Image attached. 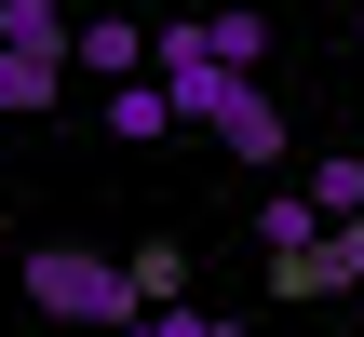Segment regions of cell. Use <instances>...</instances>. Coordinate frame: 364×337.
Masks as SVG:
<instances>
[{"label":"cell","mask_w":364,"mask_h":337,"mask_svg":"<svg viewBox=\"0 0 364 337\" xmlns=\"http://www.w3.org/2000/svg\"><path fill=\"white\" fill-rule=\"evenodd\" d=\"M27 311H41V324H95V337H122L135 311H149V297H135V270H122V257L41 243V257H27Z\"/></svg>","instance_id":"cell-1"},{"label":"cell","mask_w":364,"mask_h":337,"mask_svg":"<svg viewBox=\"0 0 364 337\" xmlns=\"http://www.w3.org/2000/svg\"><path fill=\"white\" fill-rule=\"evenodd\" d=\"M189 54H216V68H270V14L257 0H216V14H162Z\"/></svg>","instance_id":"cell-2"},{"label":"cell","mask_w":364,"mask_h":337,"mask_svg":"<svg viewBox=\"0 0 364 337\" xmlns=\"http://www.w3.org/2000/svg\"><path fill=\"white\" fill-rule=\"evenodd\" d=\"M203 135H216L230 162H284V95H270V81H230V108H216Z\"/></svg>","instance_id":"cell-3"},{"label":"cell","mask_w":364,"mask_h":337,"mask_svg":"<svg viewBox=\"0 0 364 337\" xmlns=\"http://www.w3.org/2000/svg\"><path fill=\"white\" fill-rule=\"evenodd\" d=\"M68 54H81L95 81H149V27H135V14H81V41H68Z\"/></svg>","instance_id":"cell-4"},{"label":"cell","mask_w":364,"mask_h":337,"mask_svg":"<svg viewBox=\"0 0 364 337\" xmlns=\"http://www.w3.org/2000/svg\"><path fill=\"white\" fill-rule=\"evenodd\" d=\"M68 95V41H0V108H54Z\"/></svg>","instance_id":"cell-5"},{"label":"cell","mask_w":364,"mask_h":337,"mask_svg":"<svg viewBox=\"0 0 364 337\" xmlns=\"http://www.w3.org/2000/svg\"><path fill=\"white\" fill-rule=\"evenodd\" d=\"M95 122H108V135H135V149H149V135H176V95H162V68H149V81H108V108H95Z\"/></svg>","instance_id":"cell-6"},{"label":"cell","mask_w":364,"mask_h":337,"mask_svg":"<svg viewBox=\"0 0 364 337\" xmlns=\"http://www.w3.org/2000/svg\"><path fill=\"white\" fill-rule=\"evenodd\" d=\"M324 230H338V216H324V203H311V176H297V189H270V203H257V243H270V257H297V243H324Z\"/></svg>","instance_id":"cell-7"},{"label":"cell","mask_w":364,"mask_h":337,"mask_svg":"<svg viewBox=\"0 0 364 337\" xmlns=\"http://www.w3.org/2000/svg\"><path fill=\"white\" fill-rule=\"evenodd\" d=\"M122 270H135V297H149V311H176V284H189V257H176V243H135Z\"/></svg>","instance_id":"cell-8"},{"label":"cell","mask_w":364,"mask_h":337,"mask_svg":"<svg viewBox=\"0 0 364 337\" xmlns=\"http://www.w3.org/2000/svg\"><path fill=\"white\" fill-rule=\"evenodd\" d=\"M0 41H81L68 0H0Z\"/></svg>","instance_id":"cell-9"},{"label":"cell","mask_w":364,"mask_h":337,"mask_svg":"<svg viewBox=\"0 0 364 337\" xmlns=\"http://www.w3.org/2000/svg\"><path fill=\"white\" fill-rule=\"evenodd\" d=\"M311 203H324V216H364V162H351V149H338V162H311Z\"/></svg>","instance_id":"cell-10"},{"label":"cell","mask_w":364,"mask_h":337,"mask_svg":"<svg viewBox=\"0 0 364 337\" xmlns=\"http://www.w3.org/2000/svg\"><path fill=\"white\" fill-rule=\"evenodd\" d=\"M122 337H243V324H203V311H135Z\"/></svg>","instance_id":"cell-11"},{"label":"cell","mask_w":364,"mask_h":337,"mask_svg":"<svg viewBox=\"0 0 364 337\" xmlns=\"http://www.w3.org/2000/svg\"><path fill=\"white\" fill-rule=\"evenodd\" d=\"M351 311H364V297H351Z\"/></svg>","instance_id":"cell-12"}]
</instances>
